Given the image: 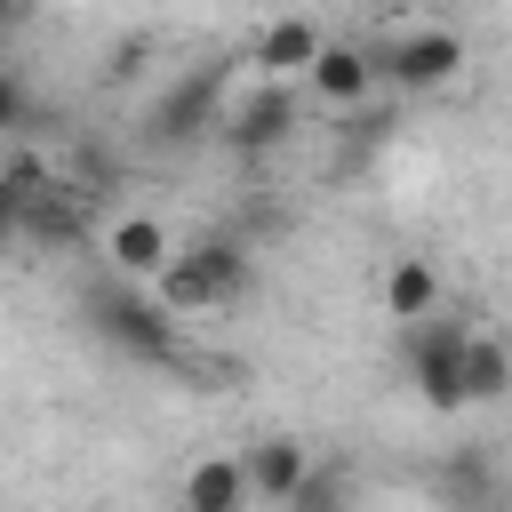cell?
I'll return each mask as SVG.
<instances>
[{"label": "cell", "instance_id": "cell-1", "mask_svg": "<svg viewBox=\"0 0 512 512\" xmlns=\"http://www.w3.org/2000/svg\"><path fill=\"white\" fill-rule=\"evenodd\" d=\"M248 288V248L240 240H192V248H176V264L152 280V296L176 312V320H192V312H216V304H232Z\"/></svg>", "mask_w": 512, "mask_h": 512}, {"label": "cell", "instance_id": "cell-2", "mask_svg": "<svg viewBox=\"0 0 512 512\" xmlns=\"http://www.w3.org/2000/svg\"><path fill=\"white\" fill-rule=\"evenodd\" d=\"M464 320H424V328H408V384H416V400L424 408H464Z\"/></svg>", "mask_w": 512, "mask_h": 512}, {"label": "cell", "instance_id": "cell-3", "mask_svg": "<svg viewBox=\"0 0 512 512\" xmlns=\"http://www.w3.org/2000/svg\"><path fill=\"white\" fill-rule=\"evenodd\" d=\"M376 72H384V88H400V96H432V88H448V80L464 72V40H456L448 24L400 32V40L376 56Z\"/></svg>", "mask_w": 512, "mask_h": 512}, {"label": "cell", "instance_id": "cell-4", "mask_svg": "<svg viewBox=\"0 0 512 512\" xmlns=\"http://www.w3.org/2000/svg\"><path fill=\"white\" fill-rule=\"evenodd\" d=\"M88 312H96V328L120 344V352H136V360H176L184 344H176V312L152 296H128V288H96L88 296Z\"/></svg>", "mask_w": 512, "mask_h": 512}, {"label": "cell", "instance_id": "cell-5", "mask_svg": "<svg viewBox=\"0 0 512 512\" xmlns=\"http://www.w3.org/2000/svg\"><path fill=\"white\" fill-rule=\"evenodd\" d=\"M104 256H112V280H160L176 264V232L152 208H128L104 224Z\"/></svg>", "mask_w": 512, "mask_h": 512}, {"label": "cell", "instance_id": "cell-6", "mask_svg": "<svg viewBox=\"0 0 512 512\" xmlns=\"http://www.w3.org/2000/svg\"><path fill=\"white\" fill-rule=\"evenodd\" d=\"M304 88H312L328 112H360V104L384 88V72H376V56H368V48H352V40H328V48L312 56Z\"/></svg>", "mask_w": 512, "mask_h": 512}, {"label": "cell", "instance_id": "cell-7", "mask_svg": "<svg viewBox=\"0 0 512 512\" xmlns=\"http://www.w3.org/2000/svg\"><path fill=\"white\" fill-rule=\"evenodd\" d=\"M376 304H384V320H400V328H424V320H440L448 288H440L432 256H384V272H376Z\"/></svg>", "mask_w": 512, "mask_h": 512}, {"label": "cell", "instance_id": "cell-8", "mask_svg": "<svg viewBox=\"0 0 512 512\" xmlns=\"http://www.w3.org/2000/svg\"><path fill=\"white\" fill-rule=\"evenodd\" d=\"M328 40H320V24L312 16H272L264 32H256V48H248V64H256V80H272V88H288V80H304L312 72V56H320Z\"/></svg>", "mask_w": 512, "mask_h": 512}, {"label": "cell", "instance_id": "cell-9", "mask_svg": "<svg viewBox=\"0 0 512 512\" xmlns=\"http://www.w3.org/2000/svg\"><path fill=\"white\" fill-rule=\"evenodd\" d=\"M240 464H248V488H256V504H288L296 496V480L312 472V448L296 440V432H264V440H248L240 448Z\"/></svg>", "mask_w": 512, "mask_h": 512}, {"label": "cell", "instance_id": "cell-10", "mask_svg": "<svg viewBox=\"0 0 512 512\" xmlns=\"http://www.w3.org/2000/svg\"><path fill=\"white\" fill-rule=\"evenodd\" d=\"M256 488H248V464L240 456H200L176 488V512H248Z\"/></svg>", "mask_w": 512, "mask_h": 512}, {"label": "cell", "instance_id": "cell-11", "mask_svg": "<svg viewBox=\"0 0 512 512\" xmlns=\"http://www.w3.org/2000/svg\"><path fill=\"white\" fill-rule=\"evenodd\" d=\"M80 224H88V192L80 184H48V192H32L24 200V240H40V248H64V240H80Z\"/></svg>", "mask_w": 512, "mask_h": 512}, {"label": "cell", "instance_id": "cell-12", "mask_svg": "<svg viewBox=\"0 0 512 512\" xmlns=\"http://www.w3.org/2000/svg\"><path fill=\"white\" fill-rule=\"evenodd\" d=\"M496 400H512V344L472 328L464 336V408H496Z\"/></svg>", "mask_w": 512, "mask_h": 512}, {"label": "cell", "instance_id": "cell-13", "mask_svg": "<svg viewBox=\"0 0 512 512\" xmlns=\"http://www.w3.org/2000/svg\"><path fill=\"white\" fill-rule=\"evenodd\" d=\"M296 112H304V104H296L288 88H272V80H264V88L232 112V144H240V152H272V144L296 128Z\"/></svg>", "mask_w": 512, "mask_h": 512}, {"label": "cell", "instance_id": "cell-14", "mask_svg": "<svg viewBox=\"0 0 512 512\" xmlns=\"http://www.w3.org/2000/svg\"><path fill=\"white\" fill-rule=\"evenodd\" d=\"M344 488H352L344 464H336V456H312V472L296 480V496H288L280 512H344Z\"/></svg>", "mask_w": 512, "mask_h": 512}, {"label": "cell", "instance_id": "cell-15", "mask_svg": "<svg viewBox=\"0 0 512 512\" xmlns=\"http://www.w3.org/2000/svg\"><path fill=\"white\" fill-rule=\"evenodd\" d=\"M16 128H32V88L16 64H0V136H16Z\"/></svg>", "mask_w": 512, "mask_h": 512}, {"label": "cell", "instance_id": "cell-16", "mask_svg": "<svg viewBox=\"0 0 512 512\" xmlns=\"http://www.w3.org/2000/svg\"><path fill=\"white\" fill-rule=\"evenodd\" d=\"M448 488L480 512V504H488V456H456V464H448Z\"/></svg>", "mask_w": 512, "mask_h": 512}, {"label": "cell", "instance_id": "cell-17", "mask_svg": "<svg viewBox=\"0 0 512 512\" xmlns=\"http://www.w3.org/2000/svg\"><path fill=\"white\" fill-rule=\"evenodd\" d=\"M8 240H24V200H16V184L0 176V248Z\"/></svg>", "mask_w": 512, "mask_h": 512}, {"label": "cell", "instance_id": "cell-18", "mask_svg": "<svg viewBox=\"0 0 512 512\" xmlns=\"http://www.w3.org/2000/svg\"><path fill=\"white\" fill-rule=\"evenodd\" d=\"M24 16H32V0H0V48H8V32H16Z\"/></svg>", "mask_w": 512, "mask_h": 512}]
</instances>
